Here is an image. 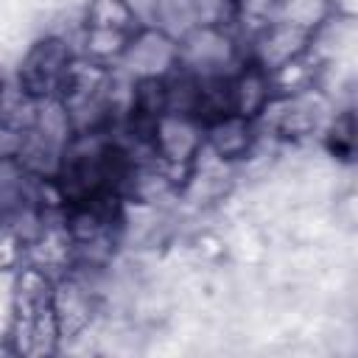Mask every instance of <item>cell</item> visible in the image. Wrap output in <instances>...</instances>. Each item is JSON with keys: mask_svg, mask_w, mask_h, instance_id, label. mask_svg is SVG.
<instances>
[{"mask_svg": "<svg viewBox=\"0 0 358 358\" xmlns=\"http://www.w3.org/2000/svg\"><path fill=\"white\" fill-rule=\"evenodd\" d=\"M179 70L196 78H224L235 73L246 53L229 25H199L176 39Z\"/></svg>", "mask_w": 358, "mask_h": 358, "instance_id": "obj_1", "label": "cell"}, {"mask_svg": "<svg viewBox=\"0 0 358 358\" xmlns=\"http://www.w3.org/2000/svg\"><path fill=\"white\" fill-rule=\"evenodd\" d=\"M73 59H76L73 45L64 36L48 34L25 50L20 70H17V84L34 101L59 98V90L64 84V76H67Z\"/></svg>", "mask_w": 358, "mask_h": 358, "instance_id": "obj_2", "label": "cell"}, {"mask_svg": "<svg viewBox=\"0 0 358 358\" xmlns=\"http://www.w3.org/2000/svg\"><path fill=\"white\" fill-rule=\"evenodd\" d=\"M120 73L131 81L137 78H168L179 67V48L171 34L157 25H143L126 42L120 56Z\"/></svg>", "mask_w": 358, "mask_h": 358, "instance_id": "obj_3", "label": "cell"}, {"mask_svg": "<svg viewBox=\"0 0 358 358\" xmlns=\"http://www.w3.org/2000/svg\"><path fill=\"white\" fill-rule=\"evenodd\" d=\"M59 333L62 338L67 336H81L95 313V291L81 274H62L53 280V296H50Z\"/></svg>", "mask_w": 358, "mask_h": 358, "instance_id": "obj_4", "label": "cell"}, {"mask_svg": "<svg viewBox=\"0 0 358 358\" xmlns=\"http://www.w3.org/2000/svg\"><path fill=\"white\" fill-rule=\"evenodd\" d=\"M257 145V120L235 112H221L204 123V148L224 162L246 159Z\"/></svg>", "mask_w": 358, "mask_h": 358, "instance_id": "obj_5", "label": "cell"}, {"mask_svg": "<svg viewBox=\"0 0 358 358\" xmlns=\"http://www.w3.org/2000/svg\"><path fill=\"white\" fill-rule=\"evenodd\" d=\"M268 101H271L268 73L260 70L257 64L243 62L227 78V103H229V112L243 115L249 120H257Z\"/></svg>", "mask_w": 358, "mask_h": 358, "instance_id": "obj_6", "label": "cell"}, {"mask_svg": "<svg viewBox=\"0 0 358 358\" xmlns=\"http://www.w3.org/2000/svg\"><path fill=\"white\" fill-rule=\"evenodd\" d=\"M84 28L115 31V34L131 36L137 28H143V22L131 0H90L84 11Z\"/></svg>", "mask_w": 358, "mask_h": 358, "instance_id": "obj_7", "label": "cell"}, {"mask_svg": "<svg viewBox=\"0 0 358 358\" xmlns=\"http://www.w3.org/2000/svg\"><path fill=\"white\" fill-rule=\"evenodd\" d=\"M352 131H355V129H352V112L338 115V117L327 126V145H330V151L338 154V157H350V154H352V143H355Z\"/></svg>", "mask_w": 358, "mask_h": 358, "instance_id": "obj_8", "label": "cell"}, {"mask_svg": "<svg viewBox=\"0 0 358 358\" xmlns=\"http://www.w3.org/2000/svg\"><path fill=\"white\" fill-rule=\"evenodd\" d=\"M327 3H330V14H336L341 20L355 17V0H327Z\"/></svg>", "mask_w": 358, "mask_h": 358, "instance_id": "obj_9", "label": "cell"}, {"mask_svg": "<svg viewBox=\"0 0 358 358\" xmlns=\"http://www.w3.org/2000/svg\"><path fill=\"white\" fill-rule=\"evenodd\" d=\"M3 84H6V78H3V73H0V92H3Z\"/></svg>", "mask_w": 358, "mask_h": 358, "instance_id": "obj_10", "label": "cell"}]
</instances>
